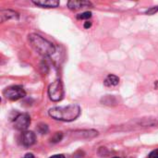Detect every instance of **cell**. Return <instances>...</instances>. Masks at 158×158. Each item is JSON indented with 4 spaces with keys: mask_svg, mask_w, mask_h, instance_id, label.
Here are the masks:
<instances>
[{
    "mask_svg": "<svg viewBox=\"0 0 158 158\" xmlns=\"http://www.w3.org/2000/svg\"><path fill=\"white\" fill-rule=\"evenodd\" d=\"M49 116L59 121L69 122L75 120L81 114V107L78 105H69L66 106H56L49 109Z\"/></svg>",
    "mask_w": 158,
    "mask_h": 158,
    "instance_id": "cell-1",
    "label": "cell"
},
{
    "mask_svg": "<svg viewBox=\"0 0 158 158\" xmlns=\"http://www.w3.org/2000/svg\"><path fill=\"white\" fill-rule=\"evenodd\" d=\"M29 41L32 48L42 56H48L56 52L55 45L39 34L31 33L29 35Z\"/></svg>",
    "mask_w": 158,
    "mask_h": 158,
    "instance_id": "cell-2",
    "label": "cell"
},
{
    "mask_svg": "<svg viewBox=\"0 0 158 158\" xmlns=\"http://www.w3.org/2000/svg\"><path fill=\"white\" fill-rule=\"evenodd\" d=\"M3 94L8 100L17 101V100L23 98L26 95V92L23 89V87L19 86V85H14V86H10L5 89V91L3 92Z\"/></svg>",
    "mask_w": 158,
    "mask_h": 158,
    "instance_id": "cell-3",
    "label": "cell"
},
{
    "mask_svg": "<svg viewBox=\"0 0 158 158\" xmlns=\"http://www.w3.org/2000/svg\"><path fill=\"white\" fill-rule=\"evenodd\" d=\"M48 95H49V98L54 102H58L62 100L64 96V90H63V86L60 81L57 80L49 85Z\"/></svg>",
    "mask_w": 158,
    "mask_h": 158,
    "instance_id": "cell-4",
    "label": "cell"
},
{
    "mask_svg": "<svg viewBox=\"0 0 158 158\" xmlns=\"http://www.w3.org/2000/svg\"><path fill=\"white\" fill-rule=\"evenodd\" d=\"M31 124V118L27 114L19 115L13 122L14 128L19 131H25Z\"/></svg>",
    "mask_w": 158,
    "mask_h": 158,
    "instance_id": "cell-5",
    "label": "cell"
},
{
    "mask_svg": "<svg viewBox=\"0 0 158 158\" xmlns=\"http://www.w3.org/2000/svg\"><path fill=\"white\" fill-rule=\"evenodd\" d=\"M68 6L71 10H80L83 8H87L89 6H92V3L89 1H69Z\"/></svg>",
    "mask_w": 158,
    "mask_h": 158,
    "instance_id": "cell-6",
    "label": "cell"
},
{
    "mask_svg": "<svg viewBox=\"0 0 158 158\" xmlns=\"http://www.w3.org/2000/svg\"><path fill=\"white\" fill-rule=\"evenodd\" d=\"M35 140H36V137H35V134L32 131H25L21 135L22 143L27 147L31 146L35 143Z\"/></svg>",
    "mask_w": 158,
    "mask_h": 158,
    "instance_id": "cell-7",
    "label": "cell"
},
{
    "mask_svg": "<svg viewBox=\"0 0 158 158\" xmlns=\"http://www.w3.org/2000/svg\"><path fill=\"white\" fill-rule=\"evenodd\" d=\"M32 3L36 6H39L41 7H46V8L56 7L59 6V1L56 0H40V1H32Z\"/></svg>",
    "mask_w": 158,
    "mask_h": 158,
    "instance_id": "cell-8",
    "label": "cell"
},
{
    "mask_svg": "<svg viewBox=\"0 0 158 158\" xmlns=\"http://www.w3.org/2000/svg\"><path fill=\"white\" fill-rule=\"evenodd\" d=\"M0 18H1V22H4L7 19H19V14L15 11H12V10H1L0 11Z\"/></svg>",
    "mask_w": 158,
    "mask_h": 158,
    "instance_id": "cell-9",
    "label": "cell"
},
{
    "mask_svg": "<svg viewBox=\"0 0 158 158\" xmlns=\"http://www.w3.org/2000/svg\"><path fill=\"white\" fill-rule=\"evenodd\" d=\"M105 85L108 86V87H112V86H117L119 83V79L118 77H117L116 75H108L106 80H105Z\"/></svg>",
    "mask_w": 158,
    "mask_h": 158,
    "instance_id": "cell-10",
    "label": "cell"
},
{
    "mask_svg": "<svg viewBox=\"0 0 158 158\" xmlns=\"http://www.w3.org/2000/svg\"><path fill=\"white\" fill-rule=\"evenodd\" d=\"M91 17H92V12L86 11V12H83L81 14H79L77 16V19H90Z\"/></svg>",
    "mask_w": 158,
    "mask_h": 158,
    "instance_id": "cell-11",
    "label": "cell"
},
{
    "mask_svg": "<svg viewBox=\"0 0 158 158\" xmlns=\"http://www.w3.org/2000/svg\"><path fill=\"white\" fill-rule=\"evenodd\" d=\"M61 139H62V133H61V132H56V133L55 134V136L51 139V142H53V143H57V142H59Z\"/></svg>",
    "mask_w": 158,
    "mask_h": 158,
    "instance_id": "cell-12",
    "label": "cell"
},
{
    "mask_svg": "<svg viewBox=\"0 0 158 158\" xmlns=\"http://www.w3.org/2000/svg\"><path fill=\"white\" fill-rule=\"evenodd\" d=\"M38 131H40V133L44 134L47 131V126L45 124H41L39 127H38Z\"/></svg>",
    "mask_w": 158,
    "mask_h": 158,
    "instance_id": "cell-13",
    "label": "cell"
},
{
    "mask_svg": "<svg viewBox=\"0 0 158 158\" xmlns=\"http://www.w3.org/2000/svg\"><path fill=\"white\" fill-rule=\"evenodd\" d=\"M149 158H158V149L153 151V152L149 155Z\"/></svg>",
    "mask_w": 158,
    "mask_h": 158,
    "instance_id": "cell-14",
    "label": "cell"
},
{
    "mask_svg": "<svg viewBox=\"0 0 158 158\" xmlns=\"http://www.w3.org/2000/svg\"><path fill=\"white\" fill-rule=\"evenodd\" d=\"M49 158H65V156L63 155H55V156H53Z\"/></svg>",
    "mask_w": 158,
    "mask_h": 158,
    "instance_id": "cell-15",
    "label": "cell"
},
{
    "mask_svg": "<svg viewBox=\"0 0 158 158\" xmlns=\"http://www.w3.org/2000/svg\"><path fill=\"white\" fill-rule=\"evenodd\" d=\"M91 26H92V23L90 21H86V23L84 24V27L85 28H90Z\"/></svg>",
    "mask_w": 158,
    "mask_h": 158,
    "instance_id": "cell-16",
    "label": "cell"
},
{
    "mask_svg": "<svg viewBox=\"0 0 158 158\" xmlns=\"http://www.w3.org/2000/svg\"><path fill=\"white\" fill-rule=\"evenodd\" d=\"M23 158H34V156L32 154H27Z\"/></svg>",
    "mask_w": 158,
    "mask_h": 158,
    "instance_id": "cell-17",
    "label": "cell"
},
{
    "mask_svg": "<svg viewBox=\"0 0 158 158\" xmlns=\"http://www.w3.org/2000/svg\"><path fill=\"white\" fill-rule=\"evenodd\" d=\"M113 158H119V157H113Z\"/></svg>",
    "mask_w": 158,
    "mask_h": 158,
    "instance_id": "cell-18",
    "label": "cell"
}]
</instances>
